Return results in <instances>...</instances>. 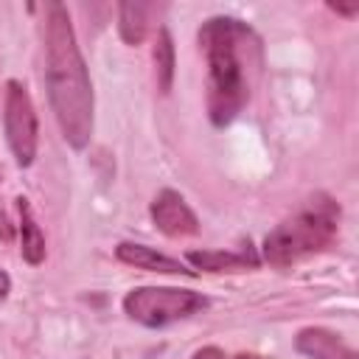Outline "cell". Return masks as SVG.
<instances>
[{"mask_svg":"<svg viewBox=\"0 0 359 359\" xmlns=\"http://www.w3.org/2000/svg\"><path fill=\"white\" fill-rule=\"evenodd\" d=\"M199 48L208 62V118L227 126L252 98L261 76V36L238 17H210L199 28Z\"/></svg>","mask_w":359,"mask_h":359,"instance_id":"obj_1","label":"cell"},{"mask_svg":"<svg viewBox=\"0 0 359 359\" xmlns=\"http://www.w3.org/2000/svg\"><path fill=\"white\" fill-rule=\"evenodd\" d=\"M45 84L62 137L84 149L93 137V81L79 50L70 14L62 3H45Z\"/></svg>","mask_w":359,"mask_h":359,"instance_id":"obj_2","label":"cell"},{"mask_svg":"<svg viewBox=\"0 0 359 359\" xmlns=\"http://www.w3.org/2000/svg\"><path fill=\"white\" fill-rule=\"evenodd\" d=\"M339 233V205L328 194L309 196L292 216L264 236V258L269 266L286 269L334 244Z\"/></svg>","mask_w":359,"mask_h":359,"instance_id":"obj_3","label":"cell"},{"mask_svg":"<svg viewBox=\"0 0 359 359\" xmlns=\"http://www.w3.org/2000/svg\"><path fill=\"white\" fill-rule=\"evenodd\" d=\"M208 309V297L194 289H174V286H140L123 297V311L146 325L163 328L177 320H185L196 311Z\"/></svg>","mask_w":359,"mask_h":359,"instance_id":"obj_4","label":"cell"},{"mask_svg":"<svg viewBox=\"0 0 359 359\" xmlns=\"http://www.w3.org/2000/svg\"><path fill=\"white\" fill-rule=\"evenodd\" d=\"M3 126H6V140L11 146V154L17 165L28 168L36 157V143H39V126H36V109L34 101L25 90L22 81L11 79L6 84V98H3Z\"/></svg>","mask_w":359,"mask_h":359,"instance_id":"obj_5","label":"cell"},{"mask_svg":"<svg viewBox=\"0 0 359 359\" xmlns=\"http://www.w3.org/2000/svg\"><path fill=\"white\" fill-rule=\"evenodd\" d=\"M149 213H151L154 227H157L160 233L171 236V238H185V236H196V233H199V219H196V213L188 208L185 196L177 194L174 188H163V191L154 196Z\"/></svg>","mask_w":359,"mask_h":359,"instance_id":"obj_6","label":"cell"},{"mask_svg":"<svg viewBox=\"0 0 359 359\" xmlns=\"http://www.w3.org/2000/svg\"><path fill=\"white\" fill-rule=\"evenodd\" d=\"M294 348L306 359H356V351L334 331L311 325L294 337Z\"/></svg>","mask_w":359,"mask_h":359,"instance_id":"obj_7","label":"cell"},{"mask_svg":"<svg viewBox=\"0 0 359 359\" xmlns=\"http://www.w3.org/2000/svg\"><path fill=\"white\" fill-rule=\"evenodd\" d=\"M118 261L135 266V269H146V272H163V275H196L194 269H188L185 264H180L177 258H168L146 244H135V241H121L115 247Z\"/></svg>","mask_w":359,"mask_h":359,"instance_id":"obj_8","label":"cell"},{"mask_svg":"<svg viewBox=\"0 0 359 359\" xmlns=\"http://www.w3.org/2000/svg\"><path fill=\"white\" fill-rule=\"evenodd\" d=\"M188 261L194 264V272H241V269H255L258 255L252 244L241 250H194L188 252Z\"/></svg>","mask_w":359,"mask_h":359,"instance_id":"obj_9","label":"cell"},{"mask_svg":"<svg viewBox=\"0 0 359 359\" xmlns=\"http://www.w3.org/2000/svg\"><path fill=\"white\" fill-rule=\"evenodd\" d=\"M17 210H20V252L28 264H42L45 261V236L34 219V210H31V202L28 199H17Z\"/></svg>","mask_w":359,"mask_h":359,"instance_id":"obj_10","label":"cell"},{"mask_svg":"<svg viewBox=\"0 0 359 359\" xmlns=\"http://www.w3.org/2000/svg\"><path fill=\"white\" fill-rule=\"evenodd\" d=\"M154 6L149 3H121L118 6V31L126 45H140L149 31V14Z\"/></svg>","mask_w":359,"mask_h":359,"instance_id":"obj_11","label":"cell"},{"mask_svg":"<svg viewBox=\"0 0 359 359\" xmlns=\"http://www.w3.org/2000/svg\"><path fill=\"white\" fill-rule=\"evenodd\" d=\"M154 70H157V87L168 93L174 81V42L165 25L157 31V39H154Z\"/></svg>","mask_w":359,"mask_h":359,"instance_id":"obj_12","label":"cell"},{"mask_svg":"<svg viewBox=\"0 0 359 359\" xmlns=\"http://www.w3.org/2000/svg\"><path fill=\"white\" fill-rule=\"evenodd\" d=\"M191 359H272V356H261V353H224L216 345H205Z\"/></svg>","mask_w":359,"mask_h":359,"instance_id":"obj_13","label":"cell"},{"mask_svg":"<svg viewBox=\"0 0 359 359\" xmlns=\"http://www.w3.org/2000/svg\"><path fill=\"white\" fill-rule=\"evenodd\" d=\"M14 238V224L8 222V216L0 210V241H11Z\"/></svg>","mask_w":359,"mask_h":359,"instance_id":"obj_14","label":"cell"},{"mask_svg":"<svg viewBox=\"0 0 359 359\" xmlns=\"http://www.w3.org/2000/svg\"><path fill=\"white\" fill-rule=\"evenodd\" d=\"M328 8H331V11H337V14H342V17H353V14L359 11V6H356V3H351V6H342V3H328Z\"/></svg>","mask_w":359,"mask_h":359,"instance_id":"obj_15","label":"cell"},{"mask_svg":"<svg viewBox=\"0 0 359 359\" xmlns=\"http://www.w3.org/2000/svg\"><path fill=\"white\" fill-rule=\"evenodd\" d=\"M11 292V278L6 275V269H0V300H6Z\"/></svg>","mask_w":359,"mask_h":359,"instance_id":"obj_16","label":"cell"}]
</instances>
